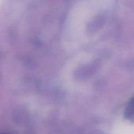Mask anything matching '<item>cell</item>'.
<instances>
[{"label":"cell","mask_w":134,"mask_h":134,"mask_svg":"<svg viewBox=\"0 0 134 134\" xmlns=\"http://www.w3.org/2000/svg\"><path fill=\"white\" fill-rule=\"evenodd\" d=\"M133 100L131 102L128 104V107L126 108V116L127 117H132L133 115Z\"/></svg>","instance_id":"6da1fadb"}]
</instances>
